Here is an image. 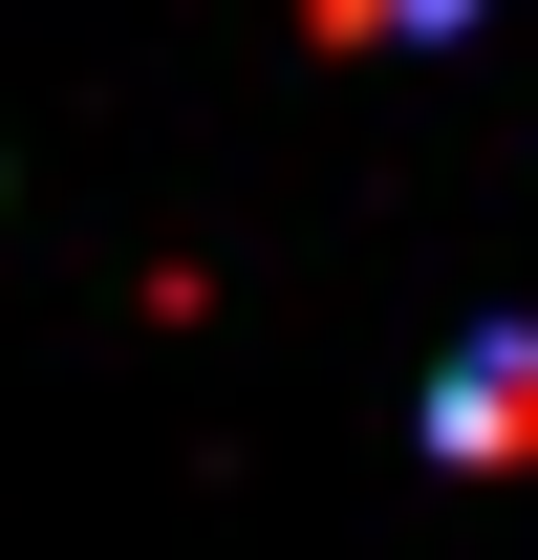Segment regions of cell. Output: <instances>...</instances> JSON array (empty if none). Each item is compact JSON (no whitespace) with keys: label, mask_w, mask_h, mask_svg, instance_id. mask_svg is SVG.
Instances as JSON below:
<instances>
[{"label":"cell","mask_w":538,"mask_h":560,"mask_svg":"<svg viewBox=\"0 0 538 560\" xmlns=\"http://www.w3.org/2000/svg\"><path fill=\"white\" fill-rule=\"evenodd\" d=\"M431 453H538V346H517V324L431 366Z\"/></svg>","instance_id":"6da1fadb"}]
</instances>
